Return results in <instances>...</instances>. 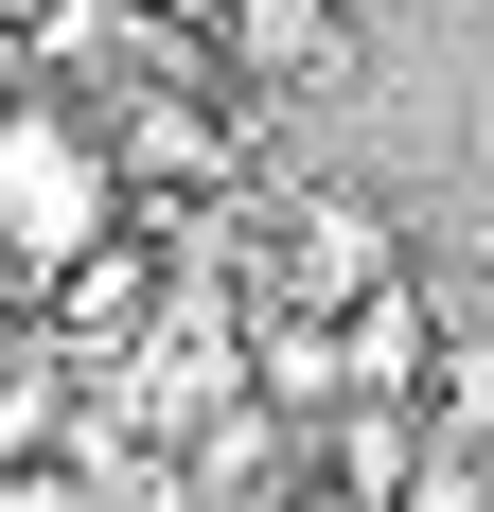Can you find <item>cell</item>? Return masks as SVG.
<instances>
[{"instance_id":"cell-1","label":"cell","mask_w":494,"mask_h":512,"mask_svg":"<svg viewBox=\"0 0 494 512\" xmlns=\"http://www.w3.org/2000/svg\"><path fill=\"white\" fill-rule=\"evenodd\" d=\"M124 230H142V195H124V142H106V106L18 89V124H0V248L36 265V283H71V265H106Z\"/></svg>"},{"instance_id":"cell-2","label":"cell","mask_w":494,"mask_h":512,"mask_svg":"<svg viewBox=\"0 0 494 512\" xmlns=\"http://www.w3.org/2000/svg\"><path fill=\"white\" fill-rule=\"evenodd\" d=\"M212 36H230V71H247V89L283 106V89H336V71H353V0H230Z\"/></svg>"},{"instance_id":"cell-3","label":"cell","mask_w":494,"mask_h":512,"mask_svg":"<svg viewBox=\"0 0 494 512\" xmlns=\"http://www.w3.org/2000/svg\"><path fill=\"white\" fill-rule=\"evenodd\" d=\"M18 18H36V0H0V53H18Z\"/></svg>"},{"instance_id":"cell-4","label":"cell","mask_w":494,"mask_h":512,"mask_svg":"<svg viewBox=\"0 0 494 512\" xmlns=\"http://www.w3.org/2000/svg\"><path fill=\"white\" fill-rule=\"evenodd\" d=\"M0 124H18V71H0Z\"/></svg>"}]
</instances>
